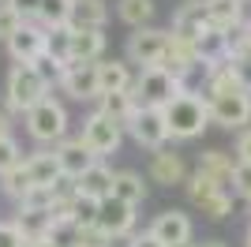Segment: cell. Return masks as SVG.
<instances>
[{"label":"cell","instance_id":"cell-37","mask_svg":"<svg viewBox=\"0 0 251 247\" xmlns=\"http://www.w3.org/2000/svg\"><path fill=\"white\" fill-rule=\"evenodd\" d=\"M0 4L15 8V11L23 15V19H34V15H38V4H42V0H0Z\"/></svg>","mask_w":251,"mask_h":247},{"label":"cell","instance_id":"cell-34","mask_svg":"<svg viewBox=\"0 0 251 247\" xmlns=\"http://www.w3.org/2000/svg\"><path fill=\"white\" fill-rule=\"evenodd\" d=\"M232 195H240L244 202L251 198V161H236V169H232Z\"/></svg>","mask_w":251,"mask_h":247},{"label":"cell","instance_id":"cell-33","mask_svg":"<svg viewBox=\"0 0 251 247\" xmlns=\"http://www.w3.org/2000/svg\"><path fill=\"white\" fill-rule=\"evenodd\" d=\"M75 236H79V225H72V221H56L52 217V228H49V244L56 247H75Z\"/></svg>","mask_w":251,"mask_h":247},{"label":"cell","instance_id":"cell-14","mask_svg":"<svg viewBox=\"0 0 251 247\" xmlns=\"http://www.w3.org/2000/svg\"><path fill=\"white\" fill-rule=\"evenodd\" d=\"M206 26H210V4H206V0H191V4H184V8L173 15L169 34L180 38V41H195Z\"/></svg>","mask_w":251,"mask_h":247},{"label":"cell","instance_id":"cell-26","mask_svg":"<svg viewBox=\"0 0 251 247\" xmlns=\"http://www.w3.org/2000/svg\"><path fill=\"white\" fill-rule=\"evenodd\" d=\"M72 11H75V0H42L34 19L42 23L45 30L49 26H72Z\"/></svg>","mask_w":251,"mask_h":247},{"label":"cell","instance_id":"cell-40","mask_svg":"<svg viewBox=\"0 0 251 247\" xmlns=\"http://www.w3.org/2000/svg\"><path fill=\"white\" fill-rule=\"evenodd\" d=\"M232 4H236V23L251 26V0H232Z\"/></svg>","mask_w":251,"mask_h":247},{"label":"cell","instance_id":"cell-42","mask_svg":"<svg viewBox=\"0 0 251 247\" xmlns=\"http://www.w3.org/2000/svg\"><path fill=\"white\" fill-rule=\"evenodd\" d=\"M26 247H56V244H49V240H26Z\"/></svg>","mask_w":251,"mask_h":247},{"label":"cell","instance_id":"cell-23","mask_svg":"<svg viewBox=\"0 0 251 247\" xmlns=\"http://www.w3.org/2000/svg\"><path fill=\"white\" fill-rule=\"evenodd\" d=\"M232 169H236V161H232L225 150H206V154H199V173H206L214 184H221L225 191H232Z\"/></svg>","mask_w":251,"mask_h":247},{"label":"cell","instance_id":"cell-21","mask_svg":"<svg viewBox=\"0 0 251 247\" xmlns=\"http://www.w3.org/2000/svg\"><path fill=\"white\" fill-rule=\"evenodd\" d=\"M94 109H98V113H105V116H113L116 124H124V127H127V120L135 116L139 101H135V94H131V90H120V94H98Z\"/></svg>","mask_w":251,"mask_h":247},{"label":"cell","instance_id":"cell-22","mask_svg":"<svg viewBox=\"0 0 251 247\" xmlns=\"http://www.w3.org/2000/svg\"><path fill=\"white\" fill-rule=\"evenodd\" d=\"M11 221L23 232V240H45L52 228V210H26V206H19Z\"/></svg>","mask_w":251,"mask_h":247},{"label":"cell","instance_id":"cell-25","mask_svg":"<svg viewBox=\"0 0 251 247\" xmlns=\"http://www.w3.org/2000/svg\"><path fill=\"white\" fill-rule=\"evenodd\" d=\"M30 187H38L30 180V169H26V157H23V165H15V169H8V173L0 176V191L11 198V202H23V195L30 191Z\"/></svg>","mask_w":251,"mask_h":247},{"label":"cell","instance_id":"cell-38","mask_svg":"<svg viewBox=\"0 0 251 247\" xmlns=\"http://www.w3.org/2000/svg\"><path fill=\"white\" fill-rule=\"evenodd\" d=\"M236 161H251V127H244L236 139Z\"/></svg>","mask_w":251,"mask_h":247},{"label":"cell","instance_id":"cell-24","mask_svg":"<svg viewBox=\"0 0 251 247\" xmlns=\"http://www.w3.org/2000/svg\"><path fill=\"white\" fill-rule=\"evenodd\" d=\"M113 195L124 198V202H131V206L147 202V180L139 173H131V169H120V173L113 176Z\"/></svg>","mask_w":251,"mask_h":247},{"label":"cell","instance_id":"cell-41","mask_svg":"<svg viewBox=\"0 0 251 247\" xmlns=\"http://www.w3.org/2000/svg\"><path fill=\"white\" fill-rule=\"evenodd\" d=\"M0 135H11V109H8V101L0 105Z\"/></svg>","mask_w":251,"mask_h":247},{"label":"cell","instance_id":"cell-35","mask_svg":"<svg viewBox=\"0 0 251 247\" xmlns=\"http://www.w3.org/2000/svg\"><path fill=\"white\" fill-rule=\"evenodd\" d=\"M23 23H26V19H23V15H19L15 8H8V4H0V41H8L11 34H15V30L23 26Z\"/></svg>","mask_w":251,"mask_h":247},{"label":"cell","instance_id":"cell-11","mask_svg":"<svg viewBox=\"0 0 251 247\" xmlns=\"http://www.w3.org/2000/svg\"><path fill=\"white\" fill-rule=\"evenodd\" d=\"M98 228H105L113 240L131 236V228H135V206L124 202V198H116V195L101 198V202H98Z\"/></svg>","mask_w":251,"mask_h":247},{"label":"cell","instance_id":"cell-10","mask_svg":"<svg viewBox=\"0 0 251 247\" xmlns=\"http://www.w3.org/2000/svg\"><path fill=\"white\" fill-rule=\"evenodd\" d=\"M45 26L38 19H26L19 26V30L11 34L4 45H8V56H11V64H34L38 56H45Z\"/></svg>","mask_w":251,"mask_h":247},{"label":"cell","instance_id":"cell-19","mask_svg":"<svg viewBox=\"0 0 251 247\" xmlns=\"http://www.w3.org/2000/svg\"><path fill=\"white\" fill-rule=\"evenodd\" d=\"M113 176H116V173H113L105 161H94L83 176H79V180H75V184H79V195L98 198V202H101V198H109V195H113Z\"/></svg>","mask_w":251,"mask_h":247},{"label":"cell","instance_id":"cell-3","mask_svg":"<svg viewBox=\"0 0 251 247\" xmlns=\"http://www.w3.org/2000/svg\"><path fill=\"white\" fill-rule=\"evenodd\" d=\"M23 120H26V135L42 146H56L60 139H68V127H72V116H68L64 101H56L52 94L42 98L30 113H23Z\"/></svg>","mask_w":251,"mask_h":247},{"label":"cell","instance_id":"cell-30","mask_svg":"<svg viewBox=\"0 0 251 247\" xmlns=\"http://www.w3.org/2000/svg\"><path fill=\"white\" fill-rule=\"evenodd\" d=\"M15 206H26V210H56V191L52 187H30L23 195V202H15Z\"/></svg>","mask_w":251,"mask_h":247},{"label":"cell","instance_id":"cell-6","mask_svg":"<svg viewBox=\"0 0 251 247\" xmlns=\"http://www.w3.org/2000/svg\"><path fill=\"white\" fill-rule=\"evenodd\" d=\"M169 45H173V34L157 30V26H139V30L127 34V64H139V68H161L169 56Z\"/></svg>","mask_w":251,"mask_h":247},{"label":"cell","instance_id":"cell-44","mask_svg":"<svg viewBox=\"0 0 251 247\" xmlns=\"http://www.w3.org/2000/svg\"><path fill=\"white\" fill-rule=\"evenodd\" d=\"M244 240H248V247H251V225H248V232H244Z\"/></svg>","mask_w":251,"mask_h":247},{"label":"cell","instance_id":"cell-17","mask_svg":"<svg viewBox=\"0 0 251 247\" xmlns=\"http://www.w3.org/2000/svg\"><path fill=\"white\" fill-rule=\"evenodd\" d=\"M105 56V30L72 26V64H98Z\"/></svg>","mask_w":251,"mask_h":247},{"label":"cell","instance_id":"cell-4","mask_svg":"<svg viewBox=\"0 0 251 247\" xmlns=\"http://www.w3.org/2000/svg\"><path fill=\"white\" fill-rule=\"evenodd\" d=\"M180 90H188V86H184L173 72H165V68H139L135 86H131L135 101L139 105H150V109H165Z\"/></svg>","mask_w":251,"mask_h":247},{"label":"cell","instance_id":"cell-2","mask_svg":"<svg viewBox=\"0 0 251 247\" xmlns=\"http://www.w3.org/2000/svg\"><path fill=\"white\" fill-rule=\"evenodd\" d=\"M49 82L42 79V72L34 68V64H11L8 68V82H4V101H8L11 113H30L34 105L49 98Z\"/></svg>","mask_w":251,"mask_h":247},{"label":"cell","instance_id":"cell-13","mask_svg":"<svg viewBox=\"0 0 251 247\" xmlns=\"http://www.w3.org/2000/svg\"><path fill=\"white\" fill-rule=\"evenodd\" d=\"M150 232L165 247H180V244H191L195 225H191V217L184 214V210H161V214L150 221Z\"/></svg>","mask_w":251,"mask_h":247},{"label":"cell","instance_id":"cell-5","mask_svg":"<svg viewBox=\"0 0 251 247\" xmlns=\"http://www.w3.org/2000/svg\"><path fill=\"white\" fill-rule=\"evenodd\" d=\"M184 187H188V198L195 210H202V214L210 217V221H221V217L232 214V191H225L221 184H214L206 173H195L184 180Z\"/></svg>","mask_w":251,"mask_h":247},{"label":"cell","instance_id":"cell-7","mask_svg":"<svg viewBox=\"0 0 251 247\" xmlns=\"http://www.w3.org/2000/svg\"><path fill=\"white\" fill-rule=\"evenodd\" d=\"M79 139L86 143V150L101 161V157L116 154L120 150V143H124V124H116L113 116H105V113H90L83 120V131H79Z\"/></svg>","mask_w":251,"mask_h":247},{"label":"cell","instance_id":"cell-12","mask_svg":"<svg viewBox=\"0 0 251 247\" xmlns=\"http://www.w3.org/2000/svg\"><path fill=\"white\" fill-rule=\"evenodd\" d=\"M56 90L72 101H98V64H68Z\"/></svg>","mask_w":251,"mask_h":247},{"label":"cell","instance_id":"cell-16","mask_svg":"<svg viewBox=\"0 0 251 247\" xmlns=\"http://www.w3.org/2000/svg\"><path fill=\"white\" fill-rule=\"evenodd\" d=\"M56 150V161H60V169H64V176H72V180H79V176L90 169V165L98 161L90 150H86V143L75 135V139H60V143L52 146Z\"/></svg>","mask_w":251,"mask_h":247},{"label":"cell","instance_id":"cell-15","mask_svg":"<svg viewBox=\"0 0 251 247\" xmlns=\"http://www.w3.org/2000/svg\"><path fill=\"white\" fill-rule=\"evenodd\" d=\"M150 180L161 187H176L188 180V165H184V157L173 154L169 146H161V150H150Z\"/></svg>","mask_w":251,"mask_h":247},{"label":"cell","instance_id":"cell-31","mask_svg":"<svg viewBox=\"0 0 251 247\" xmlns=\"http://www.w3.org/2000/svg\"><path fill=\"white\" fill-rule=\"evenodd\" d=\"M15 165H23V146L15 143V135H0V176Z\"/></svg>","mask_w":251,"mask_h":247},{"label":"cell","instance_id":"cell-32","mask_svg":"<svg viewBox=\"0 0 251 247\" xmlns=\"http://www.w3.org/2000/svg\"><path fill=\"white\" fill-rule=\"evenodd\" d=\"M75 247H113V236L98 225H79V236H75Z\"/></svg>","mask_w":251,"mask_h":247},{"label":"cell","instance_id":"cell-9","mask_svg":"<svg viewBox=\"0 0 251 247\" xmlns=\"http://www.w3.org/2000/svg\"><path fill=\"white\" fill-rule=\"evenodd\" d=\"M124 131H131V139H135L139 146H147V150H161V146L169 143L165 113H161V109H150V105H139Z\"/></svg>","mask_w":251,"mask_h":247},{"label":"cell","instance_id":"cell-27","mask_svg":"<svg viewBox=\"0 0 251 247\" xmlns=\"http://www.w3.org/2000/svg\"><path fill=\"white\" fill-rule=\"evenodd\" d=\"M105 19H109L105 0H75L72 26H94V30H105Z\"/></svg>","mask_w":251,"mask_h":247},{"label":"cell","instance_id":"cell-20","mask_svg":"<svg viewBox=\"0 0 251 247\" xmlns=\"http://www.w3.org/2000/svg\"><path fill=\"white\" fill-rule=\"evenodd\" d=\"M26 169H30V180L38 187H52L64 176L60 161H56V150H34V154L26 157Z\"/></svg>","mask_w":251,"mask_h":247},{"label":"cell","instance_id":"cell-39","mask_svg":"<svg viewBox=\"0 0 251 247\" xmlns=\"http://www.w3.org/2000/svg\"><path fill=\"white\" fill-rule=\"evenodd\" d=\"M127 247H165V244H161V240H157L154 232L147 228V232H139V236H131V240H127Z\"/></svg>","mask_w":251,"mask_h":247},{"label":"cell","instance_id":"cell-28","mask_svg":"<svg viewBox=\"0 0 251 247\" xmlns=\"http://www.w3.org/2000/svg\"><path fill=\"white\" fill-rule=\"evenodd\" d=\"M116 15H120L131 30L150 26V19H154V0H120V4H116Z\"/></svg>","mask_w":251,"mask_h":247},{"label":"cell","instance_id":"cell-29","mask_svg":"<svg viewBox=\"0 0 251 247\" xmlns=\"http://www.w3.org/2000/svg\"><path fill=\"white\" fill-rule=\"evenodd\" d=\"M45 52L60 64H72V26H49V34H45Z\"/></svg>","mask_w":251,"mask_h":247},{"label":"cell","instance_id":"cell-36","mask_svg":"<svg viewBox=\"0 0 251 247\" xmlns=\"http://www.w3.org/2000/svg\"><path fill=\"white\" fill-rule=\"evenodd\" d=\"M0 247H26V240L15 228V221H0Z\"/></svg>","mask_w":251,"mask_h":247},{"label":"cell","instance_id":"cell-1","mask_svg":"<svg viewBox=\"0 0 251 247\" xmlns=\"http://www.w3.org/2000/svg\"><path fill=\"white\" fill-rule=\"evenodd\" d=\"M161 113H165V124H169V139H176V143L199 139L210 124V105L202 98V90H180Z\"/></svg>","mask_w":251,"mask_h":247},{"label":"cell","instance_id":"cell-43","mask_svg":"<svg viewBox=\"0 0 251 247\" xmlns=\"http://www.w3.org/2000/svg\"><path fill=\"white\" fill-rule=\"evenodd\" d=\"M195 247H225L221 240H206V244H195Z\"/></svg>","mask_w":251,"mask_h":247},{"label":"cell","instance_id":"cell-8","mask_svg":"<svg viewBox=\"0 0 251 247\" xmlns=\"http://www.w3.org/2000/svg\"><path fill=\"white\" fill-rule=\"evenodd\" d=\"M206 98V94H202ZM210 124H218L225 131H240L244 124H251V94L232 90V94H210Z\"/></svg>","mask_w":251,"mask_h":247},{"label":"cell","instance_id":"cell-45","mask_svg":"<svg viewBox=\"0 0 251 247\" xmlns=\"http://www.w3.org/2000/svg\"><path fill=\"white\" fill-rule=\"evenodd\" d=\"M248 210H251V198H248Z\"/></svg>","mask_w":251,"mask_h":247},{"label":"cell","instance_id":"cell-18","mask_svg":"<svg viewBox=\"0 0 251 247\" xmlns=\"http://www.w3.org/2000/svg\"><path fill=\"white\" fill-rule=\"evenodd\" d=\"M131 86H135V75L127 60H98V90L101 94H120Z\"/></svg>","mask_w":251,"mask_h":247}]
</instances>
